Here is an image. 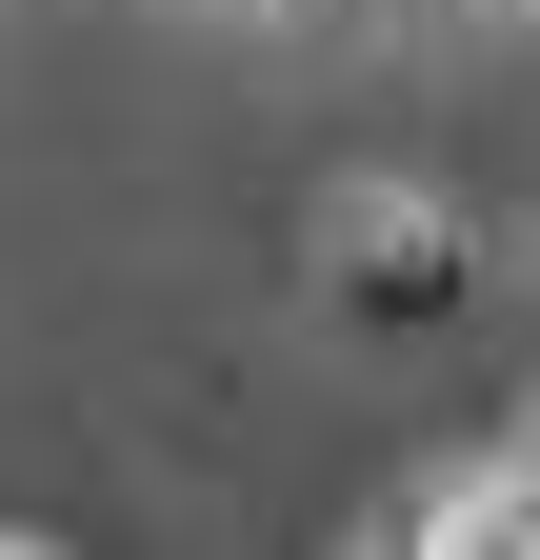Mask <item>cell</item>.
<instances>
[{
    "mask_svg": "<svg viewBox=\"0 0 540 560\" xmlns=\"http://www.w3.org/2000/svg\"><path fill=\"white\" fill-rule=\"evenodd\" d=\"M301 260H320V301H341L361 340H441V320H481V221H460L441 180H400V161L320 180Z\"/></svg>",
    "mask_w": 540,
    "mask_h": 560,
    "instance_id": "obj_1",
    "label": "cell"
}]
</instances>
